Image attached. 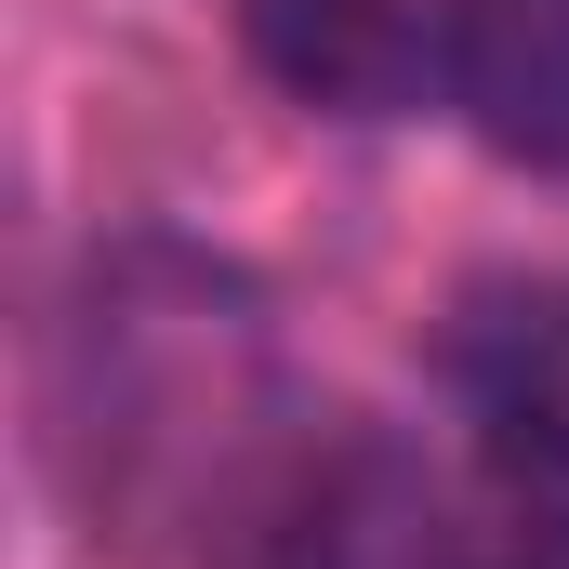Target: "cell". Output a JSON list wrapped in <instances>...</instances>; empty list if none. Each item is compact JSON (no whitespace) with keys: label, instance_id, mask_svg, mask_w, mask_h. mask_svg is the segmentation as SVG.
Listing matches in <instances>:
<instances>
[{"label":"cell","instance_id":"cell-4","mask_svg":"<svg viewBox=\"0 0 569 569\" xmlns=\"http://www.w3.org/2000/svg\"><path fill=\"white\" fill-rule=\"evenodd\" d=\"M437 120L569 186V0H450V80Z\"/></svg>","mask_w":569,"mask_h":569},{"label":"cell","instance_id":"cell-5","mask_svg":"<svg viewBox=\"0 0 569 569\" xmlns=\"http://www.w3.org/2000/svg\"><path fill=\"white\" fill-rule=\"evenodd\" d=\"M450 385H463L477 425H543V437H569V279L463 291V318H450Z\"/></svg>","mask_w":569,"mask_h":569},{"label":"cell","instance_id":"cell-2","mask_svg":"<svg viewBox=\"0 0 569 569\" xmlns=\"http://www.w3.org/2000/svg\"><path fill=\"white\" fill-rule=\"evenodd\" d=\"M239 569H490V490H437L398 437H305Z\"/></svg>","mask_w":569,"mask_h":569},{"label":"cell","instance_id":"cell-3","mask_svg":"<svg viewBox=\"0 0 569 569\" xmlns=\"http://www.w3.org/2000/svg\"><path fill=\"white\" fill-rule=\"evenodd\" d=\"M252 67L331 120H425L450 80V0H239Z\"/></svg>","mask_w":569,"mask_h":569},{"label":"cell","instance_id":"cell-6","mask_svg":"<svg viewBox=\"0 0 569 569\" xmlns=\"http://www.w3.org/2000/svg\"><path fill=\"white\" fill-rule=\"evenodd\" d=\"M477 490H490V569H569V437L477 425Z\"/></svg>","mask_w":569,"mask_h":569},{"label":"cell","instance_id":"cell-1","mask_svg":"<svg viewBox=\"0 0 569 569\" xmlns=\"http://www.w3.org/2000/svg\"><path fill=\"white\" fill-rule=\"evenodd\" d=\"M305 437L318 425L291 411L279 331L239 266H199L172 239L93 266V305L67 331V477L93 530L146 557L186 543V569H239Z\"/></svg>","mask_w":569,"mask_h":569}]
</instances>
